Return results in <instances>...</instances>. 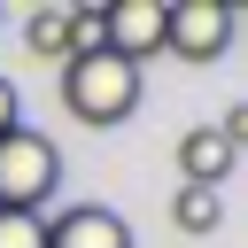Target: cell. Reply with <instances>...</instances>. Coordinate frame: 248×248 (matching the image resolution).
<instances>
[{"label":"cell","mask_w":248,"mask_h":248,"mask_svg":"<svg viewBox=\"0 0 248 248\" xmlns=\"http://www.w3.org/2000/svg\"><path fill=\"white\" fill-rule=\"evenodd\" d=\"M62 108L78 116V124H124L132 108H140V70L132 62H116L108 46H93V54H70L62 62Z\"/></svg>","instance_id":"6da1fadb"},{"label":"cell","mask_w":248,"mask_h":248,"mask_svg":"<svg viewBox=\"0 0 248 248\" xmlns=\"http://www.w3.org/2000/svg\"><path fill=\"white\" fill-rule=\"evenodd\" d=\"M54 186H62V147H54L39 124H16V132L0 140V209H31V217H46Z\"/></svg>","instance_id":"7a4b0ae2"},{"label":"cell","mask_w":248,"mask_h":248,"mask_svg":"<svg viewBox=\"0 0 248 248\" xmlns=\"http://www.w3.org/2000/svg\"><path fill=\"white\" fill-rule=\"evenodd\" d=\"M232 31H240L232 0H163V54L186 62V70L217 62V54L232 46Z\"/></svg>","instance_id":"3957f363"},{"label":"cell","mask_w":248,"mask_h":248,"mask_svg":"<svg viewBox=\"0 0 248 248\" xmlns=\"http://www.w3.org/2000/svg\"><path fill=\"white\" fill-rule=\"evenodd\" d=\"M101 46L116 62H155L163 54V0H108L101 8Z\"/></svg>","instance_id":"277c9868"},{"label":"cell","mask_w":248,"mask_h":248,"mask_svg":"<svg viewBox=\"0 0 248 248\" xmlns=\"http://www.w3.org/2000/svg\"><path fill=\"white\" fill-rule=\"evenodd\" d=\"M46 248H132V225L108 202H70L46 217Z\"/></svg>","instance_id":"5b68a950"},{"label":"cell","mask_w":248,"mask_h":248,"mask_svg":"<svg viewBox=\"0 0 248 248\" xmlns=\"http://www.w3.org/2000/svg\"><path fill=\"white\" fill-rule=\"evenodd\" d=\"M232 163H240V147L217 132V124H194V132H178V186H225L232 178Z\"/></svg>","instance_id":"8992f818"},{"label":"cell","mask_w":248,"mask_h":248,"mask_svg":"<svg viewBox=\"0 0 248 248\" xmlns=\"http://www.w3.org/2000/svg\"><path fill=\"white\" fill-rule=\"evenodd\" d=\"M170 225L194 232V240L217 232V225H225V194H209V186H178V194H170Z\"/></svg>","instance_id":"52a82bcc"},{"label":"cell","mask_w":248,"mask_h":248,"mask_svg":"<svg viewBox=\"0 0 248 248\" xmlns=\"http://www.w3.org/2000/svg\"><path fill=\"white\" fill-rule=\"evenodd\" d=\"M23 46H31L39 62H70V8H39V16L23 23Z\"/></svg>","instance_id":"ba28073f"},{"label":"cell","mask_w":248,"mask_h":248,"mask_svg":"<svg viewBox=\"0 0 248 248\" xmlns=\"http://www.w3.org/2000/svg\"><path fill=\"white\" fill-rule=\"evenodd\" d=\"M0 248H46V217H31V209H0Z\"/></svg>","instance_id":"9c48e42d"},{"label":"cell","mask_w":248,"mask_h":248,"mask_svg":"<svg viewBox=\"0 0 248 248\" xmlns=\"http://www.w3.org/2000/svg\"><path fill=\"white\" fill-rule=\"evenodd\" d=\"M16 124H23V93H16V85H8V78H0V140H8V132H16Z\"/></svg>","instance_id":"30bf717a"}]
</instances>
